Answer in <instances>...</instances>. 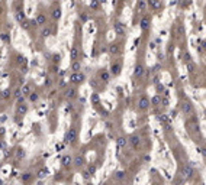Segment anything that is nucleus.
Returning <instances> with one entry per match:
<instances>
[{
	"instance_id": "nucleus-1",
	"label": "nucleus",
	"mask_w": 206,
	"mask_h": 185,
	"mask_svg": "<svg viewBox=\"0 0 206 185\" xmlns=\"http://www.w3.org/2000/svg\"><path fill=\"white\" fill-rule=\"evenodd\" d=\"M186 130L187 133L193 137V140L196 142V139H200L202 137V132H200V127H199V120L195 114L189 116V117H186Z\"/></svg>"
},
{
	"instance_id": "nucleus-2",
	"label": "nucleus",
	"mask_w": 206,
	"mask_h": 185,
	"mask_svg": "<svg viewBox=\"0 0 206 185\" xmlns=\"http://www.w3.org/2000/svg\"><path fill=\"white\" fill-rule=\"evenodd\" d=\"M178 110H180V113L185 116V117H189V116L195 114V107H193L192 101L189 98H186V97L178 101Z\"/></svg>"
},
{
	"instance_id": "nucleus-3",
	"label": "nucleus",
	"mask_w": 206,
	"mask_h": 185,
	"mask_svg": "<svg viewBox=\"0 0 206 185\" xmlns=\"http://www.w3.org/2000/svg\"><path fill=\"white\" fill-rule=\"evenodd\" d=\"M79 139V129L73 124L71 127H68V130L65 132V136H64V143L65 145H74Z\"/></svg>"
},
{
	"instance_id": "nucleus-4",
	"label": "nucleus",
	"mask_w": 206,
	"mask_h": 185,
	"mask_svg": "<svg viewBox=\"0 0 206 185\" xmlns=\"http://www.w3.org/2000/svg\"><path fill=\"white\" fill-rule=\"evenodd\" d=\"M122 45H123V43H122L121 41H113V42H110L109 46H107V54H109L110 57H113V58L121 57V54H122V51H123V46H122Z\"/></svg>"
},
{
	"instance_id": "nucleus-5",
	"label": "nucleus",
	"mask_w": 206,
	"mask_h": 185,
	"mask_svg": "<svg viewBox=\"0 0 206 185\" xmlns=\"http://www.w3.org/2000/svg\"><path fill=\"white\" fill-rule=\"evenodd\" d=\"M86 81V74L83 71H77V73H71L70 77H68V84H73V85H81Z\"/></svg>"
},
{
	"instance_id": "nucleus-6",
	"label": "nucleus",
	"mask_w": 206,
	"mask_h": 185,
	"mask_svg": "<svg viewBox=\"0 0 206 185\" xmlns=\"http://www.w3.org/2000/svg\"><path fill=\"white\" fill-rule=\"evenodd\" d=\"M109 71L112 74V77H118L121 73H122V59L119 57H116L115 59H113L110 62V68H109Z\"/></svg>"
},
{
	"instance_id": "nucleus-7",
	"label": "nucleus",
	"mask_w": 206,
	"mask_h": 185,
	"mask_svg": "<svg viewBox=\"0 0 206 185\" xmlns=\"http://www.w3.org/2000/svg\"><path fill=\"white\" fill-rule=\"evenodd\" d=\"M96 78L102 83V84H109L110 83V78H112V74H110V71H109V68H100L99 71H97V74H96Z\"/></svg>"
},
{
	"instance_id": "nucleus-8",
	"label": "nucleus",
	"mask_w": 206,
	"mask_h": 185,
	"mask_svg": "<svg viewBox=\"0 0 206 185\" xmlns=\"http://www.w3.org/2000/svg\"><path fill=\"white\" fill-rule=\"evenodd\" d=\"M151 22H152V17L150 13H145L141 16V20H140V28L142 32H148L151 29Z\"/></svg>"
},
{
	"instance_id": "nucleus-9",
	"label": "nucleus",
	"mask_w": 206,
	"mask_h": 185,
	"mask_svg": "<svg viewBox=\"0 0 206 185\" xmlns=\"http://www.w3.org/2000/svg\"><path fill=\"white\" fill-rule=\"evenodd\" d=\"M151 103H150V98L147 96H141L138 97V101H136V108H138V111H147L150 108Z\"/></svg>"
},
{
	"instance_id": "nucleus-10",
	"label": "nucleus",
	"mask_w": 206,
	"mask_h": 185,
	"mask_svg": "<svg viewBox=\"0 0 206 185\" xmlns=\"http://www.w3.org/2000/svg\"><path fill=\"white\" fill-rule=\"evenodd\" d=\"M23 100H25V97L17 100V106H16V116L17 117H23V116L28 113V104H25Z\"/></svg>"
},
{
	"instance_id": "nucleus-11",
	"label": "nucleus",
	"mask_w": 206,
	"mask_h": 185,
	"mask_svg": "<svg viewBox=\"0 0 206 185\" xmlns=\"http://www.w3.org/2000/svg\"><path fill=\"white\" fill-rule=\"evenodd\" d=\"M47 20H48V17H47V15H45V13H38L36 17L32 20V26L42 28V26L47 25Z\"/></svg>"
},
{
	"instance_id": "nucleus-12",
	"label": "nucleus",
	"mask_w": 206,
	"mask_h": 185,
	"mask_svg": "<svg viewBox=\"0 0 206 185\" xmlns=\"http://www.w3.org/2000/svg\"><path fill=\"white\" fill-rule=\"evenodd\" d=\"M70 58H71V61H74V59H81V46H80L77 42L71 46Z\"/></svg>"
},
{
	"instance_id": "nucleus-13",
	"label": "nucleus",
	"mask_w": 206,
	"mask_h": 185,
	"mask_svg": "<svg viewBox=\"0 0 206 185\" xmlns=\"http://www.w3.org/2000/svg\"><path fill=\"white\" fill-rule=\"evenodd\" d=\"M113 31H115V33L119 38H122V36L126 35V26L123 25L122 22H115V23H113Z\"/></svg>"
},
{
	"instance_id": "nucleus-14",
	"label": "nucleus",
	"mask_w": 206,
	"mask_h": 185,
	"mask_svg": "<svg viewBox=\"0 0 206 185\" xmlns=\"http://www.w3.org/2000/svg\"><path fill=\"white\" fill-rule=\"evenodd\" d=\"M144 74H145V65H144L142 62H136L135 71H134V77H135L136 80H141V78L144 77Z\"/></svg>"
},
{
	"instance_id": "nucleus-15",
	"label": "nucleus",
	"mask_w": 206,
	"mask_h": 185,
	"mask_svg": "<svg viewBox=\"0 0 206 185\" xmlns=\"http://www.w3.org/2000/svg\"><path fill=\"white\" fill-rule=\"evenodd\" d=\"M128 143L131 145V148H132L134 150H138L140 146H141V137H140L138 134H132V136L128 139Z\"/></svg>"
},
{
	"instance_id": "nucleus-16",
	"label": "nucleus",
	"mask_w": 206,
	"mask_h": 185,
	"mask_svg": "<svg viewBox=\"0 0 206 185\" xmlns=\"http://www.w3.org/2000/svg\"><path fill=\"white\" fill-rule=\"evenodd\" d=\"M76 97H77V85L70 84V85L65 88V98H68V100H74Z\"/></svg>"
},
{
	"instance_id": "nucleus-17",
	"label": "nucleus",
	"mask_w": 206,
	"mask_h": 185,
	"mask_svg": "<svg viewBox=\"0 0 206 185\" xmlns=\"http://www.w3.org/2000/svg\"><path fill=\"white\" fill-rule=\"evenodd\" d=\"M50 15H51V19L54 20V22H58L60 19H61V7H60V5H54L52 7H51V10H50Z\"/></svg>"
},
{
	"instance_id": "nucleus-18",
	"label": "nucleus",
	"mask_w": 206,
	"mask_h": 185,
	"mask_svg": "<svg viewBox=\"0 0 206 185\" xmlns=\"http://www.w3.org/2000/svg\"><path fill=\"white\" fill-rule=\"evenodd\" d=\"M147 7H148V3H147V0H138L136 2V7H135V10H136V13L138 15H145L147 13Z\"/></svg>"
},
{
	"instance_id": "nucleus-19",
	"label": "nucleus",
	"mask_w": 206,
	"mask_h": 185,
	"mask_svg": "<svg viewBox=\"0 0 206 185\" xmlns=\"http://www.w3.org/2000/svg\"><path fill=\"white\" fill-rule=\"evenodd\" d=\"M61 166L62 168H71L73 166V156L71 155H64L61 158Z\"/></svg>"
},
{
	"instance_id": "nucleus-20",
	"label": "nucleus",
	"mask_w": 206,
	"mask_h": 185,
	"mask_svg": "<svg viewBox=\"0 0 206 185\" xmlns=\"http://www.w3.org/2000/svg\"><path fill=\"white\" fill-rule=\"evenodd\" d=\"M84 156L83 155H76L74 158H73V165L77 168V169H80V168H83L84 166Z\"/></svg>"
},
{
	"instance_id": "nucleus-21",
	"label": "nucleus",
	"mask_w": 206,
	"mask_h": 185,
	"mask_svg": "<svg viewBox=\"0 0 206 185\" xmlns=\"http://www.w3.org/2000/svg\"><path fill=\"white\" fill-rule=\"evenodd\" d=\"M81 68H83L81 59H74V61H71V64H70V71H71V73L81 71Z\"/></svg>"
},
{
	"instance_id": "nucleus-22",
	"label": "nucleus",
	"mask_w": 206,
	"mask_h": 185,
	"mask_svg": "<svg viewBox=\"0 0 206 185\" xmlns=\"http://www.w3.org/2000/svg\"><path fill=\"white\" fill-rule=\"evenodd\" d=\"M116 145H118V150L121 152V150L125 149L126 145H128V137H126V136H119V137L116 139Z\"/></svg>"
},
{
	"instance_id": "nucleus-23",
	"label": "nucleus",
	"mask_w": 206,
	"mask_h": 185,
	"mask_svg": "<svg viewBox=\"0 0 206 185\" xmlns=\"http://www.w3.org/2000/svg\"><path fill=\"white\" fill-rule=\"evenodd\" d=\"M89 84H90V87H91V88L96 90V91H97V90H100L102 87H105V84H102L97 78H91V80L89 81Z\"/></svg>"
},
{
	"instance_id": "nucleus-24",
	"label": "nucleus",
	"mask_w": 206,
	"mask_h": 185,
	"mask_svg": "<svg viewBox=\"0 0 206 185\" xmlns=\"http://www.w3.org/2000/svg\"><path fill=\"white\" fill-rule=\"evenodd\" d=\"M161 97H163V94H155V96L150 100L151 106H152V107H158V106H161Z\"/></svg>"
},
{
	"instance_id": "nucleus-25",
	"label": "nucleus",
	"mask_w": 206,
	"mask_h": 185,
	"mask_svg": "<svg viewBox=\"0 0 206 185\" xmlns=\"http://www.w3.org/2000/svg\"><path fill=\"white\" fill-rule=\"evenodd\" d=\"M51 33H52V29H51L50 25H45V26L41 28V36H42V38H48Z\"/></svg>"
},
{
	"instance_id": "nucleus-26",
	"label": "nucleus",
	"mask_w": 206,
	"mask_h": 185,
	"mask_svg": "<svg viewBox=\"0 0 206 185\" xmlns=\"http://www.w3.org/2000/svg\"><path fill=\"white\" fill-rule=\"evenodd\" d=\"M90 100H91V104H93L96 108L100 107V97H99L97 92H93V94H91V97H90Z\"/></svg>"
},
{
	"instance_id": "nucleus-27",
	"label": "nucleus",
	"mask_w": 206,
	"mask_h": 185,
	"mask_svg": "<svg viewBox=\"0 0 206 185\" xmlns=\"http://www.w3.org/2000/svg\"><path fill=\"white\" fill-rule=\"evenodd\" d=\"M20 91H22V96H23V97H28L31 94V91H32L31 84H23V85L20 87Z\"/></svg>"
},
{
	"instance_id": "nucleus-28",
	"label": "nucleus",
	"mask_w": 206,
	"mask_h": 185,
	"mask_svg": "<svg viewBox=\"0 0 206 185\" xmlns=\"http://www.w3.org/2000/svg\"><path fill=\"white\" fill-rule=\"evenodd\" d=\"M50 174V171L47 169V168H42V169H39L38 172H36V178H39V179H42V178H45Z\"/></svg>"
},
{
	"instance_id": "nucleus-29",
	"label": "nucleus",
	"mask_w": 206,
	"mask_h": 185,
	"mask_svg": "<svg viewBox=\"0 0 206 185\" xmlns=\"http://www.w3.org/2000/svg\"><path fill=\"white\" fill-rule=\"evenodd\" d=\"M0 96H2V98H3V100H7V98H10V97H12V91H10L9 88H6V90H3L2 92H0Z\"/></svg>"
},
{
	"instance_id": "nucleus-30",
	"label": "nucleus",
	"mask_w": 206,
	"mask_h": 185,
	"mask_svg": "<svg viewBox=\"0 0 206 185\" xmlns=\"http://www.w3.org/2000/svg\"><path fill=\"white\" fill-rule=\"evenodd\" d=\"M28 98H29V101L36 103V101L39 100V94H38V92H35V91H31V94L28 96Z\"/></svg>"
},
{
	"instance_id": "nucleus-31",
	"label": "nucleus",
	"mask_w": 206,
	"mask_h": 185,
	"mask_svg": "<svg viewBox=\"0 0 206 185\" xmlns=\"http://www.w3.org/2000/svg\"><path fill=\"white\" fill-rule=\"evenodd\" d=\"M31 178H32V174L31 172H25V174H22L20 181L22 182H28V181H31Z\"/></svg>"
},
{
	"instance_id": "nucleus-32",
	"label": "nucleus",
	"mask_w": 206,
	"mask_h": 185,
	"mask_svg": "<svg viewBox=\"0 0 206 185\" xmlns=\"http://www.w3.org/2000/svg\"><path fill=\"white\" fill-rule=\"evenodd\" d=\"M16 61H17L19 65H23V67L26 65V58H25L23 55H17V59H16Z\"/></svg>"
},
{
	"instance_id": "nucleus-33",
	"label": "nucleus",
	"mask_w": 206,
	"mask_h": 185,
	"mask_svg": "<svg viewBox=\"0 0 206 185\" xmlns=\"http://www.w3.org/2000/svg\"><path fill=\"white\" fill-rule=\"evenodd\" d=\"M90 9H93V10H97V9H99V2H97V0H91Z\"/></svg>"
},
{
	"instance_id": "nucleus-34",
	"label": "nucleus",
	"mask_w": 206,
	"mask_h": 185,
	"mask_svg": "<svg viewBox=\"0 0 206 185\" xmlns=\"http://www.w3.org/2000/svg\"><path fill=\"white\" fill-rule=\"evenodd\" d=\"M23 156H25V150L19 148V149H17V152H16V158H17V159H20V158H23Z\"/></svg>"
},
{
	"instance_id": "nucleus-35",
	"label": "nucleus",
	"mask_w": 206,
	"mask_h": 185,
	"mask_svg": "<svg viewBox=\"0 0 206 185\" xmlns=\"http://www.w3.org/2000/svg\"><path fill=\"white\" fill-rule=\"evenodd\" d=\"M122 178H125V172L123 171H118L115 174V179H122Z\"/></svg>"
},
{
	"instance_id": "nucleus-36",
	"label": "nucleus",
	"mask_w": 206,
	"mask_h": 185,
	"mask_svg": "<svg viewBox=\"0 0 206 185\" xmlns=\"http://www.w3.org/2000/svg\"><path fill=\"white\" fill-rule=\"evenodd\" d=\"M0 38H2V41H5V42H9V41H10V38H9L7 33H2V35H0Z\"/></svg>"
},
{
	"instance_id": "nucleus-37",
	"label": "nucleus",
	"mask_w": 206,
	"mask_h": 185,
	"mask_svg": "<svg viewBox=\"0 0 206 185\" xmlns=\"http://www.w3.org/2000/svg\"><path fill=\"white\" fill-rule=\"evenodd\" d=\"M52 61H54V64H58L60 62V54H54L52 55Z\"/></svg>"
},
{
	"instance_id": "nucleus-38",
	"label": "nucleus",
	"mask_w": 206,
	"mask_h": 185,
	"mask_svg": "<svg viewBox=\"0 0 206 185\" xmlns=\"http://www.w3.org/2000/svg\"><path fill=\"white\" fill-rule=\"evenodd\" d=\"M65 110H67V111H71V110H73V103H67Z\"/></svg>"
},
{
	"instance_id": "nucleus-39",
	"label": "nucleus",
	"mask_w": 206,
	"mask_h": 185,
	"mask_svg": "<svg viewBox=\"0 0 206 185\" xmlns=\"http://www.w3.org/2000/svg\"><path fill=\"white\" fill-rule=\"evenodd\" d=\"M45 85H51V80H50V78L45 80Z\"/></svg>"
},
{
	"instance_id": "nucleus-40",
	"label": "nucleus",
	"mask_w": 206,
	"mask_h": 185,
	"mask_svg": "<svg viewBox=\"0 0 206 185\" xmlns=\"http://www.w3.org/2000/svg\"><path fill=\"white\" fill-rule=\"evenodd\" d=\"M119 2H125V0H119Z\"/></svg>"
},
{
	"instance_id": "nucleus-41",
	"label": "nucleus",
	"mask_w": 206,
	"mask_h": 185,
	"mask_svg": "<svg viewBox=\"0 0 206 185\" xmlns=\"http://www.w3.org/2000/svg\"><path fill=\"white\" fill-rule=\"evenodd\" d=\"M0 12H2V9H0Z\"/></svg>"
}]
</instances>
